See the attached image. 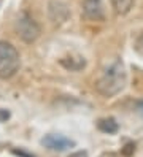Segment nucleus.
Wrapping results in <instances>:
<instances>
[{
  "label": "nucleus",
  "mask_w": 143,
  "mask_h": 157,
  "mask_svg": "<svg viewBox=\"0 0 143 157\" xmlns=\"http://www.w3.org/2000/svg\"><path fill=\"white\" fill-rule=\"evenodd\" d=\"M69 157H88V152H86V151H76V152L70 154Z\"/></svg>",
  "instance_id": "obj_13"
},
{
  "label": "nucleus",
  "mask_w": 143,
  "mask_h": 157,
  "mask_svg": "<svg viewBox=\"0 0 143 157\" xmlns=\"http://www.w3.org/2000/svg\"><path fill=\"white\" fill-rule=\"evenodd\" d=\"M135 109H137V113L143 116V100L137 101V105H135Z\"/></svg>",
  "instance_id": "obj_14"
},
{
  "label": "nucleus",
  "mask_w": 143,
  "mask_h": 157,
  "mask_svg": "<svg viewBox=\"0 0 143 157\" xmlns=\"http://www.w3.org/2000/svg\"><path fill=\"white\" fill-rule=\"evenodd\" d=\"M61 65L70 71H78L81 68H84L86 62L84 59H73V57H65V59H61Z\"/></svg>",
  "instance_id": "obj_9"
},
{
  "label": "nucleus",
  "mask_w": 143,
  "mask_h": 157,
  "mask_svg": "<svg viewBox=\"0 0 143 157\" xmlns=\"http://www.w3.org/2000/svg\"><path fill=\"white\" fill-rule=\"evenodd\" d=\"M126 82H127L126 68H124L121 60H116L102 73V76L95 81L94 87L102 97L110 98V97L118 95L124 89Z\"/></svg>",
  "instance_id": "obj_1"
},
{
  "label": "nucleus",
  "mask_w": 143,
  "mask_h": 157,
  "mask_svg": "<svg viewBox=\"0 0 143 157\" xmlns=\"http://www.w3.org/2000/svg\"><path fill=\"white\" fill-rule=\"evenodd\" d=\"M133 152H135V144L133 143H127L126 146H124V149H122V154L126 155V157H130Z\"/></svg>",
  "instance_id": "obj_11"
},
{
  "label": "nucleus",
  "mask_w": 143,
  "mask_h": 157,
  "mask_svg": "<svg viewBox=\"0 0 143 157\" xmlns=\"http://www.w3.org/2000/svg\"><path fill=\"white\" fill-rule=\"evenodd\" d=\"M16 32H18V36L24 43L30 44L40 36L42 29H40V25H38V22L30 14H29L27 11H22L16 17Z\"/></svg>",
  "instance_id": "obj_3"
},
{
  "label": "nucleus",
  "mask_w": 143,
  "mask_h": 157,
  "mask_svg": "<svg viewBox=\"0 0 143 157\" xmlns=\"http://www.w3.org/2000/svg\"><path fill=\"white\" fill-rule=\"evenodd\" d=\"M19 67H21V57L18 49L11 43L0 41V79L13 78Z\"/></svg>",
  "instance_id": "obj_2"
},
{
  "label": "nucleus",
  "mask_w": 143,
  "mask_h": 157,
  "mask_svg": "<svg viewBox=\"0 0 143 157\" xmlns=\"http://www.w3.org/2000/svg\"><path fill=\"white\" fill-rule=\"evenodd\" d=\"M48 17L54 25H61L70 17V8L62 0H51L48 3Z\"/></svg>",
  "instance_id": "obj_4"
},
{
  "label": "nucleus",
  "mask_w": 143,
  "mask_h": 157,
  "mask_svg": "<svg viewBox=\"0 0 143 157\" xmlns=\"http://www.w3.org/2000/svg\"><path fill=\"white\" fill-rule=\"evenodd\" d=\"M42 144L46 146L48 149L51 151H67L69 147H73L75 146V141L69 140V138H65L62 135H46L43 140H42Z\"/></svg>",
  "instance_id": "obj_5"
},
{
  "label": "nucleus",
  "mask_w": 143,
  "mask_h": 157,
  "mask_svg": "<svg viewBox=\"0 0 143 157\" xmlns=\"http://www.w3.org/2000/svg\"><path fill=\"white\" fill-rule=\"evenodd\" d=\"M8 117H10V111H6V109H2V108H0V122H5Z\"/></svg>",
  "instance_id": "obj_12"
},
{
  "label": "nucleus",
  "mask_w": 143,
  "mask_h": 157,
  "mask_svg": "<svg viewBox=\"0 0 143 157\" xmlns=\"http://www.w3.org/2000/svg\"><path fill=\"white\" fill-rule=\"evenodd\" d=\"M13 154H16V155H21V157H34V155H29V154H26V152H22V151H13Z\"/></svg>",
  "instance_id": "obj_15"
},
{
  "label": "nucleus",
  "mask_w": 143,
  "mask_h": 157,
  "mask_svg": "<svg viewBox=\"0 0 143 157\" xmlns=\"http://www.w3.org/2000/svg\"><path fill=\"white\" fill-rule=\"evenodd\" d=\"M83 13L91 21H103V3L102 0H84L83 2Z\"/></svg>",
  "instance_id": "obj_6"
},
{
  "label": "nucleus",
  "mask_w": 143,
  "mask_h": 157,
  "mask_svg": "<svg viewBox=\"0 0 143 157\" xmlns=\"http://www.w3.org/2000/svg\"><path fill=\"white\" fill-rule=\"evenodd\" d=\"M97 128H99L100 132H103V133L111 135V133H116L118 132L119 125L116 122V119H113V117H103V119H99Z\"/></svg>",
  "instance_id": "obj_8"
},
{
  "label": "nucleus",
  "mask_w": 143,
  "mask_h": 157,
  "mask_svg": "<svg viewBox=\"0 0 143 157\" xmlns=\"http://www.w3.org/2000/svg\"><path fill=\"white\" fill-rule=\"evenodd\" d=\"M133 48H135V51L138 54H141V56H143V32L135 38V44H133Z\"/></svg>",
  "instance_id": "obj_10"
},
{
  "label": "nucleus",
  "mask_w": 143,
  "mask_h": 157,
  "mask_svg": "<svg viewBox=\"0 0 143 157\" xmlns=\"http://www.w3.org/2000/svg\"><path fill=\"white\" fill-rule=\"evenodd\" d=\"M133 5H135V0H111V8H113V11L119 14V16H124V14H127Z\"/></svg>",
  "instance_id": "obj_7"
}]
</instances>
